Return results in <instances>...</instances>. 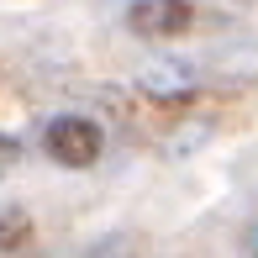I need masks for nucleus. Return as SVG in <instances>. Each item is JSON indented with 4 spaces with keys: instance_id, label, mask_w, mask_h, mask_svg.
<instances>
[{
    "instance_id": "nucleus-1",
    "label": "nucleus",
    "mask_w": 258,
    "mask_h": 258,
    "mask_svg": "<svg viewBox=\"0 0 258 258\" xmlns=\"http://www.w3.org/2000/svg\"><path fill=\"white\" fill-rule=\"evenodd\" d=\"M42 143H48V153L58 163L85 169V163H95V153H100V126L85 121V116H53L48 132H42Z\"/></svg>"
},
{
    "instance_id": "nucleus-2",
    "label": "nucleus",
    "mask_w": 258,
    "mask_h": 258,
    "mask_svg": "<svg viewBox=\"0 0 258 258\" xmlns=\"http://www.w3.org/2000/svg\"><path fill=\"white\" fill-rule=\"evenodd\" d=\"M126 21H132L137 37H179L184 27H190V6L184 0H132V11H126Z\"/></svg>"
},
{
    "instance_id": "nucleus-3",
    "label": "nucleus",
    "mask_w": 258,
    "mask_h": 258,
    "mask_svg": "<svg viewBox=\"0 0 258 258\" xmlns=\"http://www.w3.org/2000/svg\"><path fill=\"white\" fill-rule=\"evenodd\" d=\"M143 90L158 100H184V90H190V79L179 74V69H148L143 74Z\"/></svg>"
},
{
    "instance_id": "nucleus-4",
    "label": "nucleus",
    "mask_w": 258,
    "mask_h": 258,
    "mask_svg": "<svg viewBox=\"0 0 258 258\" xmlns=\"http://www.w3.org/2000/svg\"><path fill=\"white\" fill-rule=\"evenodd\" d=\"M27 237H32V221H27V211H16V206H0V253L21 248Z\"/></svg>"
},
{
    "instance_id": "nucleus-5",
    "label": "nucleus",
    "mask_w": 258,
    "mask_h": 258,
    "mask_svg": "<svg viewBox=\"0 0 258 258\" xmlns=\"http://www.w3.org/2000/svg\"><path fill=\"white\" fill-rule=\"evenodd\" d=\"M16 158H21V143H16V137H0V174H6Z\"/></svg>"
}]
</instances>
